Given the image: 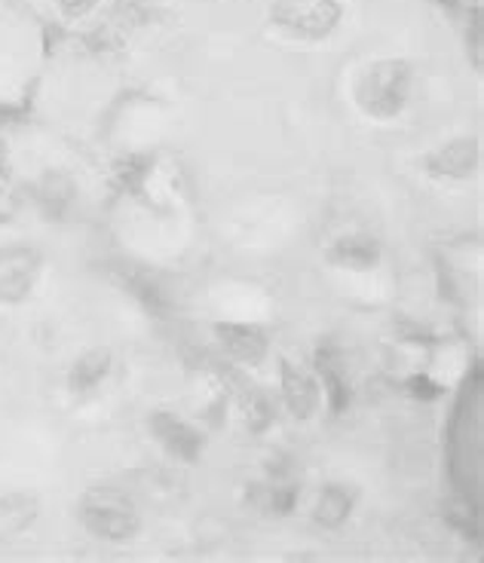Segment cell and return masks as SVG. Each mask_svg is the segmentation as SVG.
<instances>
[{"instance_id": "obj_1", "label": "cell", "mask_w": 484, "mask_h": 563, "mask_svg": "<svg viewBox=\"0 0 484 563\" xmlns=\"http://www.w3.org/2000/svg\"><path fill=\"white\" fill-rule=\"evenodd\" d=\"M343 19L341 0H273V31L292 43L328 41Z\"/></svg>"}, {"instance_id": "obj_2", "label": "cell", "mask_w": 484, "mask_h": 563, "mask_svg": "<svg viewBox=\"0 0 484 563\" xmlns=\"http://www.w3.org/2000/svg\"><path fill=\"white\" fill-rule=\"evenodd\" d=\"M405 96H408V68H405V62L386 58V62H374V65L362 70L359 99L369 111H396Z\"/></svg>"}, {"instance_id": "obj_3", "label": "cell", "mask_w": 484, "mask_h": 563, "mask_svg": "<svg viewBox=\"0 0 484 563\" xmlns=\"http://www.w3.org/2000/svg\"><path fill=\"white\" fill-rule=\"evenodd\" d=\"M41 279V257L31 249H0V303L13 307L29 300Z\"/></svg>"}, {"instance_id": "obj_4", "label": "cell", "mask_w": 484, "mask_h": 563, "mask_svg": "<svg viewBox=\"0 0 484 563\" xmlns=\"http://www.w3.org/2000/svg\"><path fill=\"white\" fill-rule=\"evenodd\" d=\"M86 523L92 527V533L99 536H123L129 533L132 518H129V508L117 515L114 506H111V496L99 493L96 499H86Z\"/></svg>"}, {"instance_id": "obj_5", "label": "cell", "mask_w": 484, "mask_h": 563, "mask_svg": "<svg viewBox=\"0 0 484 563\" xmlns=\"http://www.w3.org/2000/svg\"><path fill=\"white\" fill-rule=\"evenodd\" d=\"M53 3H56L58 15L68 22H84L101 7V0H53Z\"/></svg>"}]
</instances>
